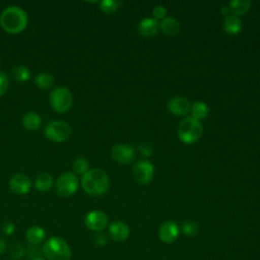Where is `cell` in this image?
<instances>
[{
	"label": "cell",
	"mask_w": 260,
	"mask_h": 260,
	"mask_svg": "<svg viewBox=\"0 0 260 260\" xmlns=\"http://www.w3.org/2000/svg\"><path fill=\"white\" fill-rule=\"evenodd\" d=\"M27 14L19 6H8L0 14V25L8 34H19L27 25Z\"/></svg>",
	"instance_id": "6da1fadb"
},
{
	"label": "cell",
	"mask_w": 260,
	"mask_h": 260,
	"mask_svg": "<svg viewBox=\"0 0 260 260\" xmlns=\"http://www.w3.org/2000/svg\"><path fill=\"white\" fill-rule=\"evenodd\" d=\"M81 186L88 195L101 196L108 191L110 180L104 170L91 169L82 176Z\"/></svg>",
	"instance_id": "7a4b0ae2"
},
{
	"label": "cell",
	"mask_w": 260,
	"mask_h": 260,
	"mask_svg": "<svg viewBox=\"0 0 260 260\" xmlns=\"http://www.w3.org/2000/svg\"><path fill=\"white\" fill-rule=\"evenodd\" d=\"M42 251L47 260H70L72 254L68 243L60 237L48 239Z\"/></svg>",
	"instance_id": "3957f363"
},
{
	"label": "cell",
	"mask_w": 260,
	"mask_h": 260,
	"mask_svg": "<svg viewBox=\"0 0 260 260\" xmlns=\"http://www.w3.org/2000/svg\"><path fill=\"white\" fill-rule=\"evenodd\" d=\"M203 133V126L200 121L190 117L184 118L178 127L179 139L186 143L191 144L198 141Z\"/></svg>",
	"instance_id": "277c9868"
},
{
	"label": "cell",
	"mask_w": 260,
	"mask_h": 260,
	"mask_svg": "<svg viewBox=\"0 0 260 260\" xmlns=\"http://www.w3.org/2000/svg\"><path fill=\"white\" fill-rule=\"evenodd\" d=\"M49 101L53 110L62 114L69 111L72 107L73 95L67 87L58 86L51 91Z\"/></svg>",
	"instance_id": "5b68a950"
},
{
	"label": "cell",
	"mask_w": 260,
	"mask_h": 260,
	"mask_svg": "<svg viewBox=\"0 0 260 260\" xmlns=\"http://www.w3.org/2000/svg\"><path fill=\"white\" fill-rule=\"evenodd\" d=\"M71 127L65 121H51L45 127V136L53 142H63L71 135Z\"/></svg>",
	"instance_id": "8992f818"
},
{
	"label": "cell",
	"mask_w": 260,
	"mask_h": 260,
	"mask_svg": "<svg viewBox=\"0 0 260 260\" xmlns=\"http://www.w3.org/2000/svg\"><path fill=\"white\" fill-rule=\"evenodd\" d=\"M79 186V181L75 174L67 172L59 176L56 182V192L62 197H69L73 195Z\"/></svg>",
	"instance_id": "52a82bcc"
},
{
	"label": "cell",
	"mask_w": 260,
	"mask_h": 260,
	"mask_svg": "<svg viewBox=\"0 0 260 260\" xmlns=\"http://www.w3.org/2000/svg\"><path fill=\"white\" fill-rule=\"evenodd\" d=\"M132 174L136 182L145 185L150 183L153 179L154 167L149 160L141 159L133 166Z\"/></svg>",
	"instance_id": "ba28073f"
},
{
	"label": "cell",
	"mask_w": 260,
	"mask_h": 260,
	"mask_svg": "<svg viewBox=\"0 0 260 260\" xmlns=\"http://www.w3.org/2000/svg\"><path fill=\"white\" fill-rule=\"evenodd\" d=\"M112 158L120 165H128L135 158V148L129 143H121L113 146Z\"/></svg>",
	"instance_id": "9c48e42d"
},
{
	"label": "cell",
	"mask_w": 260,
	"mask_h": 260,
	"mask_svg": "<svg viewBox=\"0 0 260 260\" xmlns=\"http://www.w3.org/2000/svg\"><path fill=\"white\" fill-rule=\"evenodd\" d=\"M84 223L88 230L100 233L108 225V216L102 210H92L86 214Z\"/></svg>",
	"instance_id": "30bf717a"
},
{
	"label": "cell",
	"mask_w": 260,
	"mask_h": 260,
	"mask_svg": "<svg viewBox=\"0 0 260 260\" xmlns=\"http://www.w3.org/2000/svg\"><path fill=\"white\" fill-rule=\"evenodd\" d=\"M180 235L179 225L173 220H167L158 229V237L166 244L174 243Z\"/></svg>",
	"instance_id": "8fae6325"
},
{
	"label": "cell",
	"mask_w": 260,
	"mask_h": 260,
	"mask_svg": "<svg viewBox=\"0 0 260 260\" xmlns=\"http://www.w3.org/2000/svg\"><path fill=\"white\" fill-rule=\"evenodd\" d=\"M9 187L13 193L17 195H24L29 192L31 181L24 174H16L9 180Z\"/></svg>",
	"instance_id": "7c38bea8"
},
{
	"label": "cell",
	"mask_w": 260,
	"mask_h": 260,
	"mask_svg": "<svg viewBox=\"0 0 260 260\" xmlns=\"http://www.w3.org/2000/svg\"><path fill=\"white\" fill-rule=\"evenodd\" d=\"M169 111L176 116H185L191 110V104L184 96H174L168 103Z\"/></svg>",
	"instance_id": "4fadbf2b"
},
{
	"label": "cell",
	"mask_w": 260,
	"mask_h": 260,
	"mask_svg": "<svg viewBox=\"0 0 260 260\" xmlns=\"http://www.w3.org/2000/svg\"><path fill=\"white\" fill-rule=\"evenodd\" d=\"M109 234L114 241L124 242L128 239L130 235V229L125 222L115 220L109 225Z\"/></svg>",
	"instance_id": "5bb4252c"
},
{
	"label": "cell",
	"mask_w": 260,
	"mask_h": 260,
	"mask_svg": "<svg viewBox=\"0 0 260 260\" xmlns=\"http://www.w3.org/2000/svg\"><path fill=\"white\" fill-rule=\"evenodd\" d=\"M158 22L154 18H143L138 23V32L146 38L153 37L157 34L158 30Z\"/></svg>",
	"instance_id": "9a60e30c"
},
{
	"label": "cell",
	"mask_w": 260,
	"mask_h": 260,
	"mask_svg": "<svg viewBox=\"0 0 260 260\" xmlns=\"http://www.w3.org/2000/svg\"><path fill=\"white\" fill-rule=\"evenodd\" d=\"M159 25V28L160 30L166 35V36H176L180 29H181V25H180V22L172 17V16H167L165 17L160 23L158 24Z\"/></svg>",
	"instance_id": "2e32d148"
},
{
	"label": "cell",
	"mask_w": 260,
	"mask_h": 260,
	"mask_svg": "<svg viewBox=\"0 0 260 260\" xmlns=\"http://www.w3.org/2000/svg\"><path fill=\"white\" fill-rule=\"evenodd\" d=\"M222 28L229 35H237L242 30V21L240 17L230 14L222 21Z\"/></svg>",
	"instance_id": "e0dca14e"
},
{
	"label": "cell",
	"mask_w": 260,
	"mask_h": 260,
	"mask_svg": "<svg viewBox=\"0 0 260 260\" xmlns=\"http://www.w3.org/2000/svg\"><path fill=\"white\" fill-rule=\"evenodd\" d=\"M42 124L41 116L32 111L25 113L22 116V125L28 131H37Z\"/></svg>",
	"instance_id": "ac0fdd59"
},
{
	"label": "cell",
	"mask_w": 260,
	"mask_h": 260,
	"mask_svg": "<svg viewBox=\"0 0 260 260\" xmlns=\"http://www.w3.org/2000/svg\"><path fill=\"white\" fill-rule=\"evenodd\" d=\"M25 238L30 245H40L46 238V232L39 225H32L27 229Z\"/></svg>",
	"instance_id": "d6986e66"
},
{
	"label": "cell",
	"mask_w": 260,
	"mask_h": 260,
	"mask_svg": "<svg viewBox=\"0 0 260 260\" xmlns=\"http://www.w3.org/2000/svg\"><path fill=\"white\" fill-rule=\"evenodd\" d=\"M252 2L248 0H233L229 3V9L231 11V14L235 16H242L246 14L251 7Z\"/></svg>",
	"instance_id": "ffe728a7"
},
{
	"label": "cell",
	"mask_w": 260,
	"mask_h": 260,
	"mask_svg": "<svg viewBox=\"0 0 260 260\" xmlns=\"http://www.w3.org/2000/svg\"><path fill=\"white\" fill-rule=\"evenodd\" d=\"M191 117L200 121L205 119L208 116L209 113V109L208 106L203 103V102H195L192 106H191Z\"/></svg>",
	"instance_id": "44dd1931"
},
{
	"label": "cell",
	"mask_w": 260,
	"mask_h": 260,
	"mask_svg": "<svg viewBox=\"0 0 260 260\" xmlns=\"http://www.w3.org/2000/svg\"><path fill=\"white\" fill-rule=\"evenodd\" d=\"M53 186V177L48 173L40 174L35 181V187L37 190L46 192L51 189Z\"/></svg>",
	"instance_id": "7402d4cb"
},
{
	"label": "cell",
	"mask_w": 260,
	"mask_h": 260,
	"mask_svg": "<svg viewBox=\"0 0 260 260\" xmlns=\"http://www.w3.org/2000/svg\"><path fill=\"white\" fill-rule=\"evenodd\" d=\"M10 74L12 76V78L17 81V82H26L29 77H30V73L29 70L24 66V65H16L14 66L11 71Z\"/></svg>",
	"instance_id": "603a6c76"
},
{
	"label": "cell",
	"mask_w": 260,
	"mask_h": 260,
	"mask_svg": "<svg viewBox=\"0 0 260 260\" xmlns=\"http://www.w3.org/2000/svg\"><path fill=\"white\" fill-rule=\"evenodd\" d=\"M36 84L39 88L43 89V90H47L50 89L53 85H54V77L48 73V72H41L39 73L36 78H35Z\"/></svg>",
	"instance_id": "cb8c5ba5"
},
{
	"label": "cell",
	"mask_w": 260,
	"mask_h": 260,
	"mask_svg": "<svg viewBox=\"0 0 260 260\" xmlns=\"http://www.w3.org/2000/svg\"><path fill=\"white\" fill-rule=\"evenodd\" d=\"M72 169L76 174L83 176L86 172L89 171V161L82 156L75 157L72 161Z\"/></svg>",
	"instance_id": "d4e9b609"
},
{
	"label": "cell",
	"mask_w": 260,
	"mask_h": 260,
	"mask_svg": "<svg viewBox=\"0 0 260 260\" xmlns=\"http://www.w3.org/2000/svg\"><path fill=\"white\" fill-rule=\"evenodd\" d=\"M26 254V249L20 243H13L9 247V255L13 260H21Z\"/></svg>",
	"instance_id": "484cf974"
},
{
	"label": "cell",
	"mask_w": 260,
	"mask_h": 260,
	"mask_svg": "<svg viewBox=\"0 0 260 260\" xmlns=\"http://www.w3.org/2000/svg\"><path fill=\"white\" fill-rule=\"evenodd\" d=\"M120 5H121V2L117 0H104L100 2V8L105 13H113L117 11Z\"/></svg>",
	"instance_id": "4316f807"
},
{
	"label": "cell",
	"mask_w": 260,
	"mask_h": 260,
	"mask_svg": "<svg viewBox=\"0 0 260 260\" xmlns=\"http://www.w3.org/2000/svg\"><path fill=\"white\" fill-rule=\"evenodd\" d=\"M182 231L186 236L194 237L198 233L199 226L196 222H194L192 220H185L182 223Z\"/></svg>",
	"instance_id": "83f0119b"
},
{
	"label": "cell",
	"mask_w": 260,
	"mask_h": 260,
	"mask_svg": "<svg viewBox=\"0 0 260 260\" xmlns=\"http://www.w3.org/2000/svg\"><path fill=\"white\" fill-rule=\"evenodd\" d=\"M42 249H40V247L38 245H30L27 247L26 249V255L27 257L32 260L35 258H38V257H42Z\"/></svg>",
	"instance_id": "f1b7e54d"
},
{
	"label": "cell",
	"mask_w": 260,
	"mask_h": 260,
	"mask_svg": "<svg viewBox=\"0 0 260 260\" xmlns=\"http://www.w3.org/2000/svg\"><path fill=\"white\" fill-rule=\"evenodd\" d=\"M152 15L154 16L155 20H162L167 17V8L164 5H156L152 10Z\"/></svg>",
	"instance_id": "f546056e"
},
{
	"label": "cell",
	"mask_w": 260,
	"mask_h": 260,
	"mask_svg": "<svg viewBox=\"0 0 260 260\" xmlns=\"http://www.w3.org/2000/svg\"><path fill=\"white\" fill-rule=\"evenodd\" d=\"M138 151H139L142 155L148 157V156H151V155L153 154V147H152V145H151L150 143H148V142H142V143H140V144L138 145Z\"/></svg>",
	"instance_id": "4dcf8cb0"
},
{
	"label": "cell",
	"mask_w": 260,
	"mask_h": 260,
	"mask_svg": "<svg viewBox=\"0 0 260 260\" xmlns=\"http://www.w3.org/2000/svg\"><path fill=\"white\" fill-rule=\"evenodd\" d=\"M8 86H9V81L6 73H4L3 71H0V96L7 91Z\"/></svg>",
	"instance_id": "1f68e13d"
},
{
	"label": "cell",
	"mask_w": 260,
	"mask_h": 260,
	"mask_svg": "<svg viewBox=\"0 0 260 260\" xmlns=\"http://www.w3.org/2000/svg\"><path fill=\"white\" fill-rule=\"evenodd\" d=\"M1 230H2V232H3L4 235H6V236H11V235L14 233V231H15V226H14V224H13L12 222H10V221H5V222L2 223Z\"/></svg>",
	"instance_id": "d6a6232c"
},
{
	"label": "cell",
	"mask_w": 260,
	"mask_h": 260,
	"mask_svg": "<svg viewBox=\"0 0 260 260\" xmlns=\"http://www.w3.org/2000/svg\"><path fill=\"white\" fill-rule=\"evenodd\" d=\"M107 242V238L104 234H96L95 237H94V243L98 245V246H104Z\"/></svg>",
	"instance_id": "836d02e7"
},
{
	"label": "cell",
	"mask_w": 260,
	"mask_h": 260,
	"mask_svg": "<svg viewBox=\"0 0 260 260\" xmlns=\"http://www.w3.org/2000/svg\"><path fill=\"white\" fill-rule=\"evenodd\" d=\"M5 250H6V242L3 238L0 237V255L3 254Z\"/></svg>",
	"instance_id": "e575fe53"
},
{
	"label": "cell",
	"mask_w": 260,
	"mask_h": 260,
	"mask_svg": "<svg viewBox=\"0 0 260 260\" xmlns=\"http://www.w3.org/2000/svg\"><path fill=\"white\" fill-rule=\"evenodd\" d=\"M220 12H221V14H222L224 17H226V16H229V15L231 14V11H230V9H229L228 6L222 7L221 10H220Z\"/></svg>",
	"instance_id": "d590c367"
},
{
	"label": "cell",
	"mask_w": 260,
	"mask_h": 260,
	"mask_svg": "<svg viewBox=\"0 0 260 260\" xmlns=\"http://www.w3.org/2000/svg\"><path fill=\"white\" fill-rule=\"evenodd\" d=\"M32 260H47V259H45L44 257H38V258H35Z\"/></svg>",
	"instance_id": "8d00e7d4"
}]
</instances>
